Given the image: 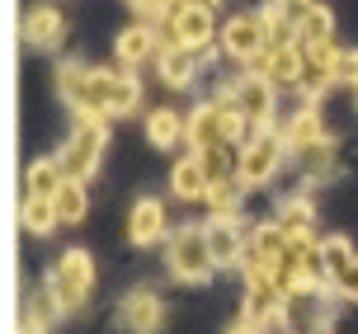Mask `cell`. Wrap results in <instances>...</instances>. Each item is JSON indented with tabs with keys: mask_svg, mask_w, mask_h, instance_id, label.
<instances>
[{
	"mask_svg": "<svg viewBox=\"0 0 358 334\" xmlns=\"http://www.w3.org/2000/svg\"><path fill=\"white\" fill-rule=\"evenodd\" d=\"M264 34H268V52H278V48H297V24L283 19L278 10H268V15H264Z\"/></svg>",
	"mask_w": 358,
	"mask_h": 334,
	"instance_id": "28",
	"label": "cell"
},
{
	"mask_svg": "<svg viewBox=\"0 0 358 334\" xmlns=\"http://www.w3.org/2000/svg\"><path fill=\"white\" fill-rule=\"evenodd\" d=\"M90 287H94V259L85 249H66L48 278V297L57 301V311H80Z\"/></svg>",
	"mask_w": 358,
	"mask_h": 334,
	"instance_id": "2",
	"label": "cell"
},
{
	"mask_svg": "<svg viewBox=\"0 0 358 334\" xmlns=\"http://www.w3.org/2000/svg\"><path fill=\"white\" fill-rule=\"evenodd\" d=\"M273 104H278V89L268 85L264 75H245V80H236V108H241V118L255 127H264L273 118Z\"/></svg>",
	"mask_w": 358,
	"mask_h": 334,
	"instance_id": "9",
	"label": "cell"
},
{
	"mask_svg": "<svg viewBox=\"0 0 358 334\" xmlns=\"http://www.w3.org/2000/svg\"><path fill=\"white\" fill-rule=\"evenodd\" d=\"M208 245H213V264H217V268H236L245 254H250L231 217H217L213 226H208Z\"/></svg>",
	"mask_w": 358,
	"mask_h": 334,
	"instance_id": "13",
	"label": "cell"
},
{
	"mask_svg": "<svg viewBox=\"0 0 358 334\" xmlns=\"http://www.w3.org/2000/svg\"><path fill=\"white\" fill-rule=\"evenodd\" d=\"M273 10H278V15H283V19H292V24L302 29V19L311 15V10H316V0H278Z\"/></svg>",
	"mask_w": 358,
	"mask_h": 334,
	"instance_id": "32",
	"label": "cell"
},
{
	"mask_svg": "<svg viewBox=\"0 0 358 334\" xmlns=\"http://www.w3.org/2000/svg\"><path fill=\"white\" fill-rule=\"evenodd\" d=\"M287 245H292V235H287L278 222H264V226L250 235V254H245V259H250V268H273L287 254Z\"/></svg>",
	"mask_w": 358,
	"mask_h": 334,
	"instance_id": "14",
	"label": "cell"
},
{
	"mask_svg": "<svg viewBox=\"0 0 358 334\" xmlns=\"http://www.w3.org/2000/svg\"><path fill=\"white\" fill-rule=\"evenodd\" d=\"M151 52H161V34H151L146 24L118 34V61H123V66H137V61H146Z\"/></svg>",
	"mask_w": 358,
	"mask_h": 334,
	"instance_id": "21",
	"label": "cell"
},
{
	"mask_svg": "<svg viewBox=\"0 0 358 334\" xmlns=\"http://www.w3.org/2000/svg\"><path fill=\"white\" fill-rule=\"evenodd\" d=\"M179 132H184V123H179V113H170V108H156L146 118V141L151 146H175Z\"/></svg>",
	"mask_w": 358,
	"mask_h": 334,
	"instance_id": "25",
	"label": "cell"
},
{
	"mask_svg": "<svg viewBox=\"0 0 358 334\" xmlns=\"http://www.w3.org/2000/svg\"><path fill=\"white\" fill-rule=\"evenodd\" d=\"M198 5H203V10H217V0H198Z\"/></svg>",
	"mask_w": 358,
	"mask_h": 334,
	"instance_id": "37",
	"label": "cell"
},
{
	"mask_svg": "<svg viewBox=\"0 0 358 334\" xmlns=\"http://www.w3.org/2000/svg\"><path fill=\"white\" fill-rule=\"evenodd\" d=\"M104 118H80L71 132V141L57 151V160H62V170H66V179H76V184H85L90 175H94V165H99V156H104Z\"/></svg>",
	"mask_w": 358,
	"mask_h": 334,
	"instance_id": "3",
	"label": "cell"
},
{
	"mask_svg": "<svg viewBox=\"0 0 358 334\" xmlns=\"http://www.w3.org/2000/svg\"><path fill=\"white\" fill-rule=\"evenodd\" d=\"M227 334H259V325H255V320H245V316H241V320H236V325H231V330H227Z\"/></svg>",
	"mask_w": 358,
	"mask_h": 334,
	"instance_id": "34",
	"label": "cell"
},
{
	"mask_svg": "<svg viewBox=\"0 0 358 334\" xmlns=\"http://www.w3.org/2000/svg\"><path fill=\"white\" fill-rule=\"evenodd\" d=\"M170 189H175V198H184V203H208V175H203V160L198 156H184L175 160V170H170Z\"/></svg>",
	"mask_w": 358,
	"mask_h": 334,
	"instance_id": "15",
	"label": "cell"
},
{
	"mask_svg": "<svg viewBox=\"0 0 358 334\" xmlns=\"http://www.w3.org/2000/svg\"><path fill=\"white\" fill-rule=\"evenodd\" d=\"M85 184H76V179H66L62 184V194H57V217H62V226H76V222H85Z\"/></svg>",
	"mask_w": 358,
	"mask_h": 334,
	"instance_id": "24",
	"label": "cell"
},
{
	"mask_svg": "<svg viewBox=\"0 0 358 334\" xmlns=\"http://www.w3.org/2000/svg\"><path fill=\"white\" fill-rule=\"evenodd\" d=\"M335 85H358V48L335 57Z\"/></svg>",
	"mask_w": 358,
	"mask_h": 334,
	"instance_id": "31",
	"label": "cell"
},
{
	"mask_svg": "<svg viewBox=\"0 0 358 334\" xmlns=\"http://www.w3.org/2000/svg\"><path fill=\"white\" fill-rule=\"evenodd\" d=\"M255 75H264L273 89H302V75H306V52L302 48H278V52H264L259 61H250Z\"/></svg>",
	"mask_w": 358,
	"mask_h": 334,
	"instance_id": "7",
	"label": "cell"
},
{
	"mask_svg": "<svg viewBox=\"0 0 358 334\" xmlns=\"http://www.w3.org/2000/svg\"><path fill=\"white\" fill-rule=\"evenodd\" d=\"M19 334H43V330H38V325H24V330H19Z\"/></svg>",
	"mask_w": 358,
	"mask_h": 334,
	"instance_id": "36",
	"label": "cell"
},
{
	"mask_svg": "<svg viewBox=\"0 0 358 334\" xmlns=\"http://www.w3.org/2000/svg\"><path fill=\"white\" fill-rule=\"evenodd\" d=\"M85 85H90V71L80 66V61H66V66L57 71V89H62V99H66V104H76V94H80Z\"/></svg>",
	"mask_w": 358,
	"mask_h": 334,
	"instance_id": "29",
	"label": "cell"
},
{
	"mask_svg": "<svg viewBox=\"0 0 358 334\" xmlns=\"http://www.w3.org/2000/svg\"><path fill=\"white\" fill-rule=\"evenodd\" d=\"M156 5H165V10H170V5H175V0H156Z\"/></svg>",
	"mask_w": 358,
	"mask_h": 334,
	"instance_id": "38",
	"label": "cell"
},
{
	"mask_svg": "<svg viewBox=\"0 0 358 334\" xmlns=\"http://www.w3.org/2000/svg\"><path fill=\"white\" fill-rule=\"evenodd\" d=\"M321 141H325V127H321V113H316V108H302V113L283 127V146L297 151V156L311 151V146H321Z\"/></svg>",
	"mask_w": 358,
	"mask_h": 334,
	"instance_id": "18",
	"label": "cell"
},
{
	"mask_svg": "<svg viewBox=\"0 0 358 334\" xmlns=\"http://www.w3.org/2000/svg\"><path fill=\"white\" fill-rule=\"evenodd\" d=\"M62 34H66V24H62V10L57 5H34L24 15V43L29 48H57Z\"/></svg>",
	"mask_w": 358,
	"mask_h": 334,
	"instance_id": "12",
	"label": "cell"
},
{
	"mask_svg": "<svg viewBox=\"0 0 358 334\" xmlns=\"http://www.w3.org/2000/svg\"><path fill=\"white\" fill-rule=\"evenodd\" d=\"M358 254L354 249H349V240H344V235H330V240H321V273L330 282H340L344 278V268L354 264Z\"/></svg>",
	"mask_w": 358,
	"mask_h": 334,
	"instance_id": "23",
	"label": "cell"
},
{
	"mask_svg": "<svg viewBox=\"0 0 358 334\" xmlns=\"http://www.w3.org/2000/svg\"><path fill=\"white\" fill-rule=\"evenodd\" d=\"M335 287H340V292H344V297H349V301H358V259H354V264H349V268H344V278L335 282Z\"/></svg>",
	"mask_w": 358,
	"mask_h": 334,
	"instance_id": "33",
	"label": "cell"
},
{
	"mask_svg": "<svg viewBox=\"0 0 358 334\" xmlns=\"http://www.w3.org/2000/svg\"><path fill=\"white\" fill-rule=\"evenodd\" d=\"M137 108V80L127 71H90V85L76 94L80 118H113Z\"/></svg>",
	"mask_w": 358,
	"mask_h": 334,
	"instance_id": "1",
	"label": "cell"
},
{
	"mask_svg": "<svg viewBox=\"0 0 358 334\" xmlns=\"http://www.w3.org/2000/svg\"><path fill=\"white\" fill-rule=\"evenodd\" d=\"M165 203L161 198H137L132 212H127V235H132V245H156L165 235Z\"/></svg>",
	"mask_w": 358,
	"mask_h": 334,
	"instance_id": "10",
	"label": "cell"
},
{
	"mask_svg": "<svg viewBox=\"0 0 358 334\" xmlns=\"http://www.w3.org/2000/svg\"><path fill=\"white\" fill-rule=\"evenodd\" d=\"M161 297L156 292H132V297L123 301V325L132 334H156L161 330Z\"/></svg>",
	"mask_w": 358,
	"mask_h": 334,
	"instance_id": "16",
	"label": "cell"
},
{
	"mask_svg": "<svg viewBox=\"0 0 358 334\" xmlns=\"http://www.w3.org/2000/svg\"><path fill=\"white\" fill-rule=\"evenodd\" d=\"M330 34H335V19H330L325 5H316V10L302 19V29H297V48H302V52H306V48H325Z\"/></svg>",
	"mask_w": 358,
	"mask_h": 334,
	"instance_id": "22",
	"label": "cell"
},
{
	"mask_svg": "<svg viewBox=\"0 0 358 334\" xmlns=\"http://www.w3.org/2000/svg\"><path fill=\"white\" fill-rule=\"evenodd\" d=\"M278 160H283V137L259 132L241 146V184H268L278 175Z\"/></svg>",
	"mask_w": 358,
	"mask_h": 334,
	"instance_id": "5",
	"label": "cell"
},
{
	"mask_svg": "<svg viewBox=\"0 0 358 334\" xmlns=\"http://www.w3.org/2000/svg\"><path fill=\"white\" fill-rule=\"evenodd\" d=\"M241 189H245V184H241V175L213 184V189H208V208H213L217 217H231V212L241 208Z\"/></svg>",
	"mask_w": 358,
	"mask_h": 334,
	"instance_id": "27",
	"label": "cell"
},
{
	"mask_svg": "<svg viewBox=\"0 0 358 334\" xmlns=\"http://www.w3.org/2000/svg\"><path fill=\"white\" fill-rule=\"evenodd\" d=\"M213 245H208V226H184L170 235V273L184 282H203L213 273Z\"/></svg>",
	"mask_w": 358,
	"mask_h": 334,
	"instance_id": "4",
	"label": "cell"
},
{
	"mask_svg": "<svg viewBox=\"0 0 358 334\" xmlns=\"http://www.w3.org/2000/svg\"><path fill=\"white\" fill-rule=\"evenodd\" d=\"M330 160H335V146H330V141H321V146H311V151H302L306 175H330Z\"/></svg>",
	"mask_w": 358,
	"mask_h": 334,
	"instance_id": "30",
	"label": "cell"
},
{
	"mask_svg": "<svg viewBox=\"0 0 358 334\" xmlns=\"http://www.w3.org/2000/svg\"><path fill=\"white\" fill-rule=\"evenodd\" d=\"M245 320H255V325H268V320L283 311V292L273 287V278H268V268H250L245 273Z\"/></svg>",
	"mask_w": 358,
	"mask_h": 334,
	"instance_id": "8",
	"label": "cell"
},
{
	"mask_svg": "<svg viewBox=\"0 0 358 334\" xmlns=\"http://www.w3.org/2000/svg\"><path fill=\"white\" fill-rule=\"evenodd\" d=\"M132 10H142V15H151V10H161L156 0H132Z\"/></svg>",
	"mask_w": 358,
	"mask_h": 334,
	"instance_id": "35",
	"label": "cell"
},
{
	"mask_svg": "<svg viewBox=\"0 0 358 334\" xmlns=\"http://www.w3.org/2000/svg\"><path fill=\"white\" fill-rule=\"evenodd\" d=\"M311 222H316V212H311L306 198H287L283 212H278V226H283L287 235H311Z\"/></svg>",
	"mask_w": 358,
	"mask_h": 334,
	"instance_id": "26",
	"label": "cell"
},
{
	"mask_svg": "<svg viewBox=\"0 0 358 334\" xmlns=\"http://www.w3.org/2000/svg\"><path fill=\"white\" fill-rule=\"evenodd\" d=\"M184 137L194 141V151H208V146H227V113L222 104H198L184 123Z\"/></svg>",
	"mask_w": 358,
	"mask_h": 334,
	"instance_id": "11",
	"label": "cell"
},
{
	"mask_svg": "<svg viewBox=\"0 0 358 334\" xmlns=\"http://www.w3.org/2000/svg\"><path fill=\"white\" fill-rule=\"evenodd\" d=\"M62 184H66V170H62V160L57 156H43L29 165V175H24V198H57L62 194Z\"/></svg>",
	"mask_w": 358,
	"mask_h": 334,
	"instance_id": "17",
	"label": "cell"
},
{
	"mask_svg": "<svg viewBox=\"0 0 358 334\" xmlns=\"http://www.w3.org/2000/svg\"><path fill=\"white\" fill-rule=\"evenodd\" d=\"M19 226L29 231V235H52V231L62 226L57 198H24V203H19Z\"/></svg>",
	"mask_w": 358,
	"mask_h": 334,
	"instance_id": "20",
	"label": "cell"
},
{
	"mask_svg": "<svg viewBox=\"0 0 358 334\" xmlns=\"http://www.w3.org/2000/svg\"><path fill=\"white\" fill-rule=\"evenodd\" d=\"M156 61H161V80H165V85L184 89L198 75V61H203V57L189 52V48H161V52H156Z\"/></svg>",
	"mask_w": 358,
	"mask_h": 334,
	"instance_id": "19",
	"label": "cell"
},
{
	"mask_svg": "<svg viewBox=\"0 0 358 334\" xmlns=\"http://www.w3.org/2000/svg\"><path fill=\"white\" fill-rule=\"evenodd\" d=\"M222 48L236 61H259L268 52V34H264V15H236L222 29Z\"/></svg>",
	"mask_w": 358,
	"mask_h": 334,
	"instance_id": "6",
	"label": "cell"
}]
</instances>
